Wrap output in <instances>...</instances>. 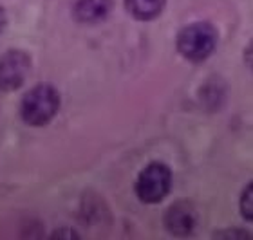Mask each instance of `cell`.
<instances>
[{"label": "cell", "mask_w": 253, "mask_h": 240, "mask_svg": "<svg viewBox=\"0 0 253 240\" xmlns=\"http://www.w3.org/2000/svg\"><path fill=\"white\" fill-rule=\"evenodd\" d=\"M60 107V96L51 85H38L24 96L20 116L27 125L42 126L53 120Z\"/></svg>", "instance_id": "1"}, {"label": "cell", "mask_w": 253, "mask_h": 240, "mask_svg": "<svg viewBox=\"0 0 253 240\" xmlns=\"http://www.w3.org/2000/svg\"><path fill=\"white\" fill-rule=\"evenodd\" d=\"M217 45V31L215 27L197 22L185 27L177 37V49L190 62H203L215 51Z\"/></svg>", "instance_id": "2"}, {"label": "cell", "mask_w": 253, "mask_h": 240, "mask_svg": "<svg viewBox=\"0 0 253 240\" xmlns=\"http://www.w3.org/2000/svg\"><path fill=\"white\" fill-rule=\"evenodd\" d=\"M172 190V172L163 162H150L136 181V195L147 204L161 202Z\"/></svg>", "instance_id": "3"}, {"label": "cell", "mask_w": 253, "mask_h": 240, "mask_svg": "<svg viewBox=\"0 0 253 240\" xmlns=\"http://www.w3.org/2000/svg\"><path fill=\"white\" fill-rule=\"evenodd\" d=\"M29 73V58L22 51H7L0 58V90L11 92L24 83Z\"/></svg>", "instance_id": "4"}, {"label": "cell", "mask_w": 253, "mask_h": 240, "mask_svg": "<svg viewBox=\"0 0 253 240\" xmlns=\"http://www.w3.org/2000/svg\"><path fill=\"white\" fill-rule=\"evenodd\" d=\"M195 224H197V215L192 204L188 202H175L165 213V226L175 237L190 235Z\"/></svg>", "instance_id": "5"}, {"label": "cell", "mask_w": 253, "mask_h": 240, "mask_svg": "<svg viewBox=\"0 0 253 240\" xmlns=\"http://www.w3.org/2000/svg\"><path fill=\"white\" fill-rule=\"evenodd\" d=\"M111 0H78L74 5V16L78 22L94 24L103 20L111 11Z\"/></svg>", "instance_id": "6"}, {"label": "cell", "mask_w": 253, "mask_h": 240, "mask_svg": "<svg viewBox=\"0 0 253 240\" xmlns=\"http://www.w3.org/2000/svg\"><path fill=\"white\" fill-rule=\"evenodd\" d=\"M167 0H125L126 9L137 20H152L163 11Z\"/></svg>", "instance_id": "7"}, {"label": "cell", "mask_w": 253, "mask_h": 240, "mask_svg": "<svg viewBox=\"0 0 253 240\" xmlns=\"http://www.w3.org/2000/svg\"><path fill=\"white\" fill-rule=\"evenodd\" d=\"M244 206H243V211L244 215L248 217V219H252V211H253V206H252V184L248 186V190H246V193H244Z\"/></svg>", "instance_id": "8"}]
</instances>
